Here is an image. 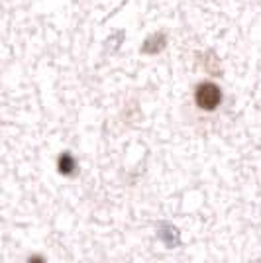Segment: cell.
Wrapping results in <instances>:
<instances>
[{
  "label": "cell",
  "instance_id": "1",
  "mask_svg": "<svg viewBox=\"0 0 261 263\" xmlns=\"http://www.w3.org/2000/svg\"><path fill=\"white\" fill-rule=\"evenodd\" d=\"M195 100L198 108L202 110H214L222 102V90L214 83H200L196 87Z\"/></svg>",
  "mask_w": 261,
  "mask_h": 263
},
{
  "label": "cell",
  "instance_id": "2",
  "mask_svg": "<svg viewBox=\"0 0 261 263\" xmlns=\"http://www.w3.org/2000/svg\"><path fill=\"white\" fill-rule=\"evenodd\" d=\"M75 171V159L69 154L59 155V173L61 175H71Z\"/></svg>",
  "mask_w": 261,
  "mask_h": 263
},
{
  "label": "cell",
  "instance_id": "3",
  "mask_svg": "<svg viewBox=\"0 0 261 263\" xmlns=\"http://www.w3.org/2000/svg\"><path fill=\"white\" fill-rule=\"evenodd\" d=\"M159 238L171 248V246H177V243H179V232L175 230V228H171V226H165L163 230L159 232Z\"/></svg>",
  "mask_w": 261,
  "mask_h": 263
},
{
  "label": "cell",
  "instance_id": "4",
  "mask_svg": "<svg viewBox=\"0 0 261 263\" xmlns=\"http://www.w3.org/2000/svg\"><path fill=\"white\" fill-rule=\"evenodd\" d=\"M28 263H45V261H44V257H42V255H32V257L28 259Z\"/></svg>",
  "mask_w": 261,
  "mask_h": 263
}]
</instances>
